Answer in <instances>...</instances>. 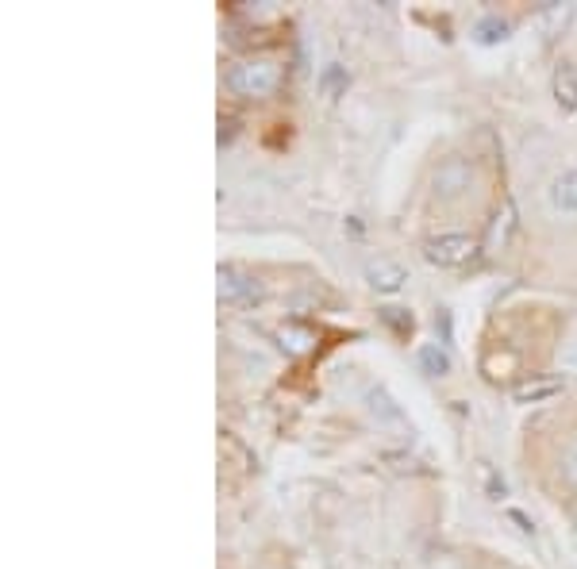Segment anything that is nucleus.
I'll use <instances>...</instances> for the list:
<instances>
[{
	"label": "nucleus",
	"mask_w": 577,
	"mask_h": 569,
	"mask_svg": "<svg viewBox=\"0 0 577 569\" xmlns=\"http://www.w3.org/2000/svg\"><path fill=\"white\" fill-rule=\"evenodd\" d=\"M227 89L235 97H270L277 89V66L274 62H239L227 74Z\"/></svg>",
	"instance_id": "1"
},
{
	"label": "nucleus",
	"mask_w": 577,
	"mask_h": 569,
	"mask_svg": "<svg viewBox=\"0 0 577 569\" xmlns=\"http://www.w3.org/2000/svg\"><path fill=\"white\" fill-rule=\"evenodd\" d=\"M474 254V239L470 235H435L424 243V258L431 266H462Z\"/></svg>",
	"instance_id": "2"
},
{
	"label": "nucleus",
	"mask_w": 577,
	"mask_h": 569,
	"mask_svg": "<svg viewBox=\"0 0 577 569\" xmlns=\"http://www.w3.org/2000/svg\"><path fill=\"white\" fill-rule=\"evenodd\" d=\"M216 281H220V300L224 304H258L262 300V285L251 273L235 270V266H220Z\"/></svg>",
	"instance_id": "3"
},
{
	"label": "nucleus",
	"mask_w": 577,
	"mask_h": 569,
	"mask_svg": "<svg viewBox=\"0 0 577 569\" xmlns=\"http://www.w3.org/2000/svg\"><path fill=\"white\" fill-rule=\"evenodd\" d=\"M470 181H474V170H470V162H462V158H447V162L435 170V177H431L439 200H458L470 189Z\"/></svg>",
	"instance_id": "4"
},
{
	"label": "nucleus",
	"mask_w": 577,
	"mask_h": 569,
	"mask_svg": "<svg viewBox=\"0 0 577 569\" xmlns=\"http://www.w3.org/2000/svg\"><path fill=\"white\" fill-rule=\"evenodd\" d=\"M366 277H370V285H374L377 293H401L404 281H408V270H404L401 262H389V258H377V262H370V270H366Z\"/></svg>",
	"instance_id": "5"
},
{
	"label": "nucleus",
	"mask_w": 577,
	"mask_h": 569,
	"mask_svg": "<svg viewBox=\"0 0 577 569\" xmlns=\"http://www.w3.org/2000/svg\"><path fill=\"white\" fill-rule=\"evenodd\" d=\"M562 393V381L558 377H535V381H524L512 389V400L516 404H539V400H551V396Z\"/></svg>",
	"instance_id": "6"
},
{
	"label": "nucleus",
	"mask_w": 577,
	"mask_h": 569,
	"mask_svg": "<svg viewBox=\"0 0 577 569\" xmlns=\"http://www.w3.org/2000/svg\"><path fill=\"white\" fill-rule=\"evenodd\" d=\"M508 35H512V24L501 20V16H481L474 27V39L481 47H497V43H504Z\"/></svg>",
	"instance_id": "7"
},
{
	"label": "nucleus",
	"mask_w": 577,
	"mask_h": 569,
	"mask_svg": "<svg viewBox=\"0 0 577 569\" xmlns=\"http://www.w3.org/2000/svg\"><path fill=\"white\" fill-rule=\"evenodd\" d=\"M554 97H558V104H562L566 112H574L577 108V70L574 66H558V74H554Z\"/></svg>",
	"instance_id": "8"
},
{
	"label": "nucleus",
	"mask_w": 577,
	"mask_h": 569,
	"mask_svg": "<svg viewBox=\"0 0 577 569\" xmlns=\"http://www.w3.org/2000/svg\"><path fill=\"white\" fill-rule=\"evenodd\" d=\"M416 362H420V370L431 373V377H443V373H451V354L439 347V343H427V347H420Z\"/></svg>",
	"instance_id": "9"
},
{
	"label": "nucleus",
	"mask_w": 577,
	"mask_h": 569,
	"mask_svg": "<svg viewBox=\"0 0 577 569\" xmlns=\"http://www.w3.org/2000/svg\"><path fill=\"white\" fill-rule=\"evenodd\" d=\"M512 231H516V204L508 200L501 212H497V220L489 227V243L493 247H508V239H512Z\"/></svg>",
	"instance_id": "10"
},
{
	"label": "nucleus",
	"mask_w": 577,
	"mask_h": 569,
	"mask_svg": "<svg viewBox=\"0 0 577 569\" xmlns=\"http://www.w3.org/2000/svg\"><path fill=\"white\" fill-rule=\"evenodd\" d=\"M551 200L562 212H577V170H570V174H562L554 181Z\"/></svg>",
	"instance_id": "11"
},
{
	"label": "nucleus",
	"mask_w": 577,
	"mask_h": 569,
	"mask_svg": "<svg viewBox=\"0 0 577 569\" xmlns=\"http://www.w3.org/2000/svg\"><path fill=\"white\" fill-rule=\"evenodd\" d=\"M320 89H324L327 97H335L339 89H347V70L343 66H327L324 77H320Z\"/></svg>",
	"instance_id": "12"
},
{
	"label": "nucleus",
	"mask_w": 577,
	"mask_h": 569,
	"mask_svg": "<svg viewBox=\"0 0 577 569\" xmlns=\"http://www.w3.org/2000/svg\"><path fill=\"white\" fill-rule=\"evenodd\" d=\"M381 320L389 323L397 335H408V331H412V316H408L404 308H381Z\"/></svg>",
	"instance_id": "13"
},
{
	"label": "nucleus",
	"mask_w": 577,
	"mask_h": 569,
	"mask_svg": "<svg viewBox=\"0 0 577 569\" xmlns=\"http://www.w3.org/2000/svg\"><path fill=\"white\" fill-rule=\"evenodd\" d=\"M558 473H562V481H566V485H574V489H577V446L562 454V462H558Z\"/></svg>",
	"instance_id": "14"
}]
</instances>
